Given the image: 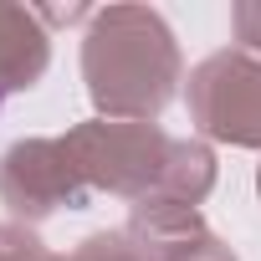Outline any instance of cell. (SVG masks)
<instances>
[{
    "label": "cell",
    "mask_w": 261,
    "mask_h": 261,
    "mask_svg": "<svg viewBox=\"0 0 261 261\" xmlns=\"http://www.w3.org/2000/svg\"><path fill=\"white\" fill-rule=\"evenodd\" d=\"M0 102H6V87H0Z\"/></svg>",
    "instance_id": "6da1fadb"
}]
</instances>
